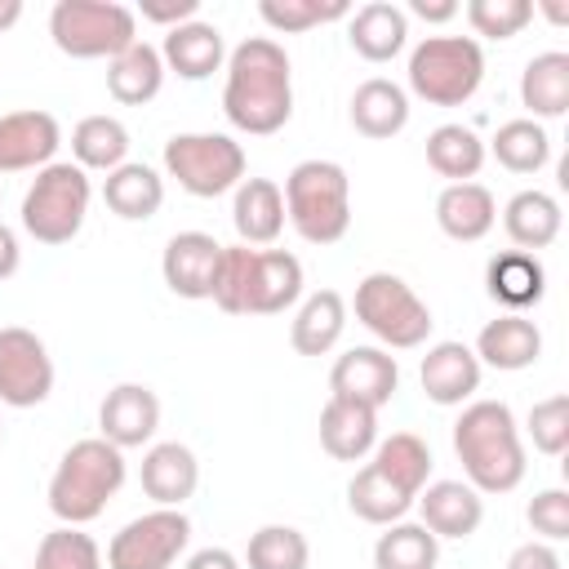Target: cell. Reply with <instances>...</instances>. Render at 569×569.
I'll use <instances>...</instances> for the list:
<instances>
[{
  "label": "cell",
  "mask_w": 569,
  "mask_h": 569,
  "mask_svg": "<svg viewBox=\"0 0 569 569\" xmlns=\"http://www.w3.org/2000/svg\"><path fill=\"white\" fill-rule=\"evenodd\" d=\"M347 40L365 62H391L409 40V18L391 0H369V4H360L351 13Z\"/></svg>",
  "instance_id": "obj_26"
},
{
  "label": "cell",
  "mask_w": 569,
  "mask_h": 569,
  "mask_svg": "<svg viewBox=\"0 0 569 569\" xmlns=\"http://www.w3.org/2000/svg\"><path fill=\"white\" fill-rule=\"evenodd\" d=\"M164 173L196 200H213L244 182V147L227 133H173L164 142Z\"/></svg>",
  "instance_id": "obj_10"
},
{
  "label": "cell",
  "mask_w": 569,
  "mask_h": 569,
  "mask_svg": "<svg viewBox=\"0 0 569 569\" xmlns=\"http://www.w3.org/2000/svg\"><path fill=\"white\" fill-rule=\"evenodd\" d=\"M191 542V520L182 507H156L129 520L107 542V569H169Z\"/></svg>",
  "instance_id": "obj_11"
},
{
  "label": "cell",
  "mask_w": 569,
  "mask_h": 569,
  "mask_svg": "<svg viewBox=\"0 0 569 569\" xmlns=\"http://www.w3.org/2000/svg\"><path fill=\"white\" fill-rule=\"evenodd\" d=\"M156 427H160V400H156V391L142 387V382H120V387H111V391L102 396V405H98V431H102V440L116 445L120 453L147 445V440L156 436Z\"/></svg>",
  "instance_id": "obj_15"
},
{
  "label": "cell",
  "mask_w": 569,
  "mask_h": 569,
  "mask_svg": "<svg viewBox=\"0 0 569 569\" xmlns=\"http://www.w3.org/2000/svg\"><path fill=\"white\" fill-rule=\"evenodd\" d=\"M502 227H507L516 249L538 253V249L556 244V236H560V204H556V196H547L538 187L516 191L502 209Z\"/></svg>",
  "instance_id": "obj_32"
},
{
  "label": "cell",
  "mask_w": 569,
  "mask_h": 569,
  "mask_svg": "<svg viewBox=\"0 0 569 569\" xmlns=\"http://www.w3.org/2000/svg\"><path fill=\"white\" fill-rule=\"evenodd\" d=\"M485 80V49L471 36H427L409 53V89L431 107H462Z\"/></svg>",
  "instance_id": "obj_7"
},
{
  "label": "cell",
  "mask_w": 569,
  "mask_h": 569,
  "mask_svg": "<svg viewBox=\"0 0 569 569\" xmlns=\"http://www.w3.org/2000/svg\"><path fill=\"white\" fill-rule=\"evenodd\" d=\"M49 36L67 58H120L138 40V13L116 0H58L49 9Z\"/></svg>",
  "instance_id": "obj_8"
},
{
  "label": "cell",
  "mask_w": 569,
  "mask_h": 569,
  "mask_svg": "<svg viewBox=\"0 0 569 569\" xmlns=\"http://www.w3.org/2000/svg\"><path fill=\"white\" fill-rule=\"evenodd\" d=\"M49 391H53L49 347L22 325H4L0 329V405L36 409L49 400Z\"/></svg>",
  "instance_id": "obj_12"
},
{
  "label": "cell",
  "mask_w": 569,
  "mask_h": 569,
  "mask_svg": "<svg viewBox=\"0 0 569 569\" xmlns=\"http://www.w3.org/2000/svg\"><path fill=\"white\" fill-rule=\"evenodd\" d=\"M182 569H240V560L227 547H200Z\"/></svg>",
  "instance_id": "obj_47"
},
{
  "label": "cell",
  "mask_w": 569,
  "mask_h": 569,
  "mask_svg": "<svg viewBox=\"0 0 569 569\" xmlns=\"http://www.w3.org/2000/svg\"><path fill=\"white\" fill-rule=\"evenodd\" d=\"M413 502L422 511L418 525H427L436 538H471L485 520V498L462 480H431Z\"/></svg>",
  "instance_id": "obj_18"
},
{
  "label": "cell",
  "mask_w": 569,
  "mask_h": 569,
  "mask_svg": "<svg viewBox=\"0 0 569 569\" xmlns=\"http://www.w3.org/2000/svg\"><path fill=\"white\" fill-rule=\"evenodd\" d=\"M542 356V329L529 316H498L476 333V360L502 373H520L529 365H538Z\"/></svg>",
  "instance_id": "obj_22"
},
{
  "label": "cell",
  "mask_w": 569,
  "mask_h": 569,
  "mask_svg": "<svg viewBox=\"0 0 569 569\" xmlns=\"http://www.w3.org/2000/svg\"><path fill=\"white\" fill-rule=\"evenodd\" d=\"M351 124L356 133L382 142V138H396L405 124H409V93L387 80V76H373L365 84H356L351 93Z\"/></svg>",
  "instance_id": "obj_27"
},
{
  "label": "cell",
  "mask_w": 569,
  "mask_h": 569,
  "mask_svg": "<svg viewBox=\"0 0 569 569\" xmlns=\"http://www.w3.org/2000/svg\"><path fill=\"white\" fill-rule=\"evenodd\" d=\"M36 569H102V547L80 525H58L40 538Z\"/></svg>",
  "instance_id": "obj_40"
},
{
  "label": "cell",
  "mask_w": 569,
  "mask_h": 569,
  "mask_svg": "<svg viewBox=\"0 0 569 569\" xmlns=\"http://www.w3.org/2000/svg\"><path fill=\"white\" fill-rule=\"evenodd\" d=\"M507 569H565V565H560V551H556L551 542L529 538V542H520V547L507 556Z\"/></svg>",
  "instance_id": "obj_45"
},
{
  "label": "cell",
  "mask_w": 569,
  "mask_h": 569,
  "mask_svg": "<svg viewBox=\"0 0 569 569\" xmlns=\"http://www.w3.org/2000/svg\"><path fill=\"white\" fill-rule=\"evenodd\" d=\"M467 22L485 40H511L533 22V4L529 0H471L467 4Z\"/></svg>",
  "instance_id": "obj_42"
},
{
  "label": "cell",
  "mask_w": 569,
  "mask_h": 569,
  "mask_svg": "<svg viewBox=\"0 0 569 569\" xmlns=\"http://www.w3.org/2000/svg\"><path fill=\"white\" fill-rule=\"evenodd\" d=\"M520 102L529 107V120H560L569 111V53H533L520 71Z\"/></svg>",
  "instance_id": "obj_29"
},
{
  "label": "cell",
  "mask_w": 569,
  "mask_h": 569,
  "mask_svg": "<svg viewBox=\"0 0 569 569\" xmlns=\"http://www.w3.org/2000/svg\"><path fill=\"white\" fill-rule=\"evenodd\" d=\"M0 431H4V427H0Z\"/></svg>",
  "instance_id": "obj_52"
},
{
  "label": "cell",
  "mask_w": 569,
  "mask_h": 569,
  "mask_svg": "<svg viewBox=\"0 0 569 569\" xmlns=\"http://www.w3.org/2000/svg\"><path fill=\"white\" fill-rule=\"evenodd\" d=\"M440 538L418 520H396L373 542V569H436Z\"/></svg>",
  "instance_id": "obj_33"
},
{
  "label": "cell",
  "mask_w": 569,
  "mask_h": 569,
  "mask_svg": "<svg viewBox=\"0 0 569 569\" xmlns=\"http://www.w3.org/2000/svg\"><path fill=\"white\" fill-rule=\"evenodd\" d=\"M347 13H351L347 0H329V4H320V0H262L258 4V18L280 36H298V31H311V27L347 18Z\"/></svg>",
  "instance_id": "obj_41"
},
{
  "label": "cell",
  "mask_w": 569,
  "mask_h": 569,
  "mask_svg": "<svg viewBox=\"0 0 569 569\" xmlns=\"http://www.w3.org/2000/svg\"><path fill=\"white\" fill-rule=\"evenodd\" d=\"M453 453L476 493H511L525 480V440L507 400H471L453 422Z\"/></svg>",
  "instance_id": "obj_2"
},
{
  "label": "cell",
  "mask_w": 569,
  "mask_h": 569,
  "mask_svg": "<svg viewBox=\"0 0 569 569\" xmlns=\"http://www.w3.org/2000/svg\"><path fill=\"white\" fill-rule=\"evenodd\" d=\"M347 507L365 525H396V520H405V511L413 507V498L400 485H391L373 462H365L351 476V485H347Z\"/></svg>",
  "instance_id": "obj_37"
},
{
  "label": "cell",
  "mask_w": 569,
  "mask_h": 569,
  "mask_svg": "<svg viewBox=\"0 0 569 569\" xmlns=\"http://www.w3.org/2000/svg\"><path fill=\"white\" fill-rule=\"evenodd\" d=\"M547 18H551V22H565V18H569V9H560V4H547Z\"/></svg>",
  "instance_id": "obj_51"
},
{
  "label": "cell",
  "mask_w": 569,
  "mask_h": 569,
  "mask_svg": "<svg viewBox=\"0 0 569 569\" xmlns=\"http://www.w3.org/2000/svg\"><path fill=\"white\" fill-rule=\"evenodd\" d=\"M89 173L71 160H53L36 169L27 196H22V227L40 244H71L89 213Z\"/></svg>",
  "instance_id": "obj_6"
},
{
  "label": "cell",
  "mask_w": 569,
  "mask_h": 569,
  "mask_svg": "<svg viewBox=\"0 0 569 569\" xmlns=\"http://www.w3.org/2000/svg\"><path fill=\"white\" fill-rule=\"evenodd\" d=\"M373 467H378L391 485H400L409 498H418L422 485L431 480V449H427L422 436L396 431V436H387V440L373 445Z\"/></svg>",
  "instance_id": "obj_36"
},
{
  "label": "cell",
  "mask_w": 569,
  "mask_h": 569,
  "mask_svg": "<svg viewBox=\"0 0 569 569\" xmlns=\"http://www.w3.org/2000/svg\"><path fill=\"white\" fill-rule=\"evenodd\" d=\"M102 200L116 218L124 222H147L160 213L164 204V178L151 169V164H138V160H124L120 169H111L102 178Z\"/></svg>",
  "instance_id": "obj_28"
},
{
  "label": "cell",
  "mask_w": 569,
  "mask_h": 569,
  "mask_svg": "<svg viewBox=\"0 0 569 569\" xmlns=\"http://www.w3.org/2000/svg\"><path fill=\"white\" fill-rule=\"evenodd\" d=\"M418 382L431 405H467L480 391V360L467 342H431L418 365Z\"/></svg>",
  "instance_id": "obj_17"
},
{
  "label": "cell",
  "mask_w": 569,
  "mask_h": 569,
  "mask_svg": "<svg viewBox=\"0 0 569 569\" xmlns=\"http://www.w3.org/2000/svg\"><path fill=\"white\" fill-rule=\"evenodd\" d=\"M160 62L164 71H178L182 80H209L222 62H227V44H222V31L213 22H182L173 31H164V44H160Z\"/></svg>",
  "instance_id": "obj_24"
},
{
  "label": "cell",
  "mask_w": 569,
  "mask_h": 569,
  "mask_svg": "<svg viewBox=\"0 0 569 569\" xmlns=\"http://www.w3.org/2000/svg\"><path fill=\"white\" fill-rule=\"evenodd\" d=\"M320 445L338 462H360L378 445V409L347 396H329V405L320 409Z\"/></svg>",
  "instance_id": "obj_20"
},
{
  "label": "cell",
  "mask_w": 569,
  "mask_h": 569,
  "mask_svg": "<svg viewBox=\"0 0 569 569\" xmlns=\"http://www.w3.org/2000/svg\"><path fill=\"white\" fill-rule=\"evenodd\" d=\"M529 436L533 449L547 458H560L569 449V396H547L529 409Z\"/></svg>",
  "instance_id": "obj_43"
},
{
  "label": "cell",
  "mask_w": 569,
  "mask_h": 569,
  "mask_svg": "<svg viewBox=\"0 0 569 569\" xmlns=\"http://www.w3.org/2000/svg\"><path fill=\"white\" fill-rule=\"evenodd\" d=\"M138 480H142V493L156 507H182L196 493V485H200V462H196V453L187 445L160 440V445H151L142 453Z\"/></svg>",
  "instance_id": "obj_19"
},
{
  "label": "cell",
  "mask_w": 569,
  "mask_h": 569,
  "mask_svg": "<svg viewBox=\"0 0 569 569\" xmlns=\"http://www.w3.org/2000/svg\"><path fill=\"white\" fill-rule=\"evenodd\" d=\"M164 84V62L160 49L147 40H133L120 58L107 62V93L124 107H147Z\"/></svg>",
  "instance_id": "obj_31"
},
{
  "label": "cell",
  "mask_w": 569,
  "mask_h": 569,
  "mask_svg": "<svg viewBox=\"0 0 569 569\" xmlns=\"http://www.w3.org/2000/svg\"><path fill=\"white\" fill-rule=\"evenodd\" d=\"M485 289L498 307H507L511 316H525L529 307L542 302L547 293V271L538 262V253H525V249H507V253H493L489 267H485Z\"/></svg>",
  "instance_id": "obj_21"
},
{
  "label": "cell",
  "mask_w": 569,
  "mask_h": 569,
  "mask_svg": "<svg viewBox=\"0 0 569 569\" xmlns=\"http://www.w3.org/2000/svg\"><path fill=\"white\" fill-rule=\"evenodd\" d=\"M222 111L240 133H280L293 116V71L284 44L271 36H249L227 53Z\"/></svg>",
  "instance_id": "obj_1"
},
{
  "label": "cell",
  "mask_w": 569,
  "mask_h": 569,
  "mask_svg": "<svg viewBox=\"0 0 569 569\" xmlns=\"http://www.w3.org/2000/svg\"><path fill=\"white\" fill-rule=\"evenodd\" d=\"M493 222H498V204H493V191L480 182H449L436 196V227L458 244L485 240Z\"/></svg>",
  "instance_id": "obj_23"
},
{
  "label": "cell",
  "mask_w": 569,
  "mask_h": 569,
  "mask_svg": "<svg viewBox=\"0 0 569 569\" xmlns=\"http://www.w3.org/2000/svg\"><path fill=\"white\" fill-rule=\"evenodd\" d=\"M307 560H311L307 533L293 525H262L258 533H249V551H244L249 569H307Z\"/></svg>",
  "instance_id": "obj_39"
},
{
  "label": "cell",
  "mask_w": 569,
  "mask_h": 569,
  "mask_svg": "<svg viewBox=\"0 0 569 569\" xmlns=\"http://www.w3.org/2000/svg\"><path fill=\"white\" fill-rule=\"evenodd\" d=\"M347 329V302L338 289H316L311 298H302L293 325H289V342L298 356H329L338 347Z\"/></svg>",
  "instance_id": "obj_30"
},
{
  "label": "cell",
  "mask_w": 569,
  "mask_h": 569,
  "mask_svg": "<svg viewBox=\"0 0 569 569\" xmlns=\"http://www.w3.org/2000/svg\"><path fill=\"white\" fill-rule=\"evenodd\" d=\"M22 18V0H0V31H9Z\"/></svg>",
  "instance_id": "obj_50"
},
{
  "label": "cell",
  "mask_w": 569,
  "mask_h": 569,
  "mask_svg": "<svg viewBox=\"0 0 569 569\" xmlns=\"http://www.w3.org/2000/svg\"><path fill=\"white\" fill-rule=\"evenodd\" d=\"M231 222L240 244H276L284 231V196L271 178H244L231 200Z\"/></svg>",
  "instance_id": "obj_25"
},
{
  "label": "cell",
  "mask_w": 569,
  "mask_h": 569,
  "mask_svg": "<svg viewBox=\"0 0 569 569\" xmlns=\"http://www.w3.org/2000/svg\"><path fill=\"white\" fill-rule=\"evenodd\" d=\"M302 298V262L289 249L222 244L213 302L227 316H280Z\"/></svg>",
  "instance_id": "obj_3"
},
{
  "label": "cell",
  "mask_w": 569,
  "mask_h": 569,
  "mask_svg": "<svg viewBox=\"0 0 569 569\" xmlns=\"http://www.w3.org/2000/svg\"><path fill=\"white\" fill-rule=\"evenodd\" d=\"M409 13L422 22H449L458 13V0H409Z\"/></svg>",
  "instance_id": "obj_48"
},
{
  "label": "cell",
  "mask_w": 569,
  "mask_h": 569,
  "mask_svg": "<svg viewBox=\"0 0 569 569\" xmlns=\"http://www.w3.org/2000/svg\"><path fill=\"white\" fill-rule=\"evenodd\" d=\"M71 156L76 164L89 173V169H120L124 156H129V129L116 120V116H84L76 129H71Z\"/></svg>",
  "instance_id": "obj_34"
},
{
  "label": "cell",
  "mask_w": 569,
  "mask_h": 569,
  "mask_svg": "<svg viewBox=\"0 0 569 569\" xmlns=\"http://www.w3.org/2000/svg\"><path fill=\"white\" fill-rule=\"evenodd\" d=\"M489 151L507 173H538L551 160V138L538 120H507L489 138Z\"/></svg>",
  "instance_id": "obj_38"
},
{
  "label": "cell",
  "mask_w": 569,
  "mask_h": 569,
  "mask_svg": "<svg viewBox=\"0 0 569 569\" xmlns=\"http://www.w3.org/2000/svg\"><path fill=\"white\" fill-rule=\"evenodd\" d=\"M356 320L391 351H413L431 338V307L391 271H369L360 284H356Z\"/></svg>",
  "instance_id": "obj_9"
},
{
  "label": "cell",
  "mask_w": 569,
  "mask_h": 569,
  "mask_svg": "<svg viewBox=\"0 0 569 569\" xmlns=\"http://www.w3.org/2000/svg\"><path fill=\"white\" fill-rule=\"evenodd\" d=\"M533 533H542V542H560L569 538V493L565 489H542L533 493V502L525 507Z\"/></svg>",
  "instance_id": "obj_44"
},
{
  "label": "cell",
  "mask_w": 569,
  "mask_h": 569,
  "mask_svg": "<svg viewBox=\"0 0 569 569\" xmlns=\"http://www.w3.org/2000/svg\"><path fill=\"white\" fill-rule=\"evenodd\" d=\"M62 142V129L49 111H4L0 116V173L44 169L53 164V151Z\"/></svg>",
  "instance_id": "obj_16"
},
{
  "label": "cell",
  "mask_w": 569,
  "mask_h": 569,
  "mask_svg": "<svg viewBox=\"0 0 569 569\" xmlns=\"http://www.w3.org/2000/svg\"><path fill=\"white\" fill-rule=\"evenodd\" d=\"M284 218L307 244H338L351 227V178L338 160H302L284 178Z\"/></svg>",
  "instance_id": "obj_5"
},
{
  "label": "cell",
  "mask_w": 569,
  "mask_h": 569,
  "mask_svg": "<svg viewBox=\"0 0 569 569\" xmlns=\"http://www.w3.org/2000/svg\"><path fill=\"white\" fill-rule=\"evenodd\" d=\"M18 262H22L18 236H13V227H4V222H0V280H9V276L18 271Z\"/></svg>",
  "instance_id": "obj_49"
},
{
  "label": "cell",
  "mask_w": 569,
  "mask_h": 569,
  "mask_svg": "<svg viewBox=\"0 0 569 569\" xmlns=\"http://www.w3.org/2000/svg\"><path fill=\"white\" fill-rule=\"evenodd\" d=\"M400 387V365L382 347H347L329 369V391L382 409Z\"/></svg>",
  "instance_id": "obj_13"
},
{
  "label": "cell",
  "mask_w": 569,
  "mask_h": 569,
  "mask_svg": "<svg viewBox=\"0 0 569 569\" xmlns=\"http://www.w3.org/2000/svg\"><path fill=\"white\" fill-rule=\"evenodd\" d=\"M124 485V453L102 436L76 440L49 476V511L62 525H89Z\"/></svg>",
  "instance_id": "obj_4"
},
{
  "label": "cell",
  "mask_w": 569,
  "mask_h": 569,
  "mask_svg": "<svg viewBox=\"0 0 569 569\" xmlns=\"http://www.w3.org/2000/svg\"><path fill=\"white\" fill-rule=\"evenodd\" d=\"M218 258H222V244H218L209 231H178V236H169V244H164L160 276H164V284H169L178 298L200 302V298H213Z\"/></svg>",
  "instance_id": "obj_14"
},
{
  "label": "cell",
  "mask_w": 569,
  "mask_h": 569,
  "mask_svg": "<svg viewBox=\"0 0 569 569\" xmlns=\"http://www.w3.org/2000/svg\"><path fill=\"white\" fill-rule=\"evenodd\" d=\"M427 164L440 173V178H453V182H471L485 164V138L467 124H440L427 133Z\"/></svg>",
  "instance_id": "obj_35"
},
{
  "label": "cell",
  "mask_w": 569,
  "mask_h": 569,
  "mask_svg": "<svg viewBox=\"0 0 569 569\" xmlns=\"http://www.w3.org/2000/svg\"><path fill=\"white\" fill-rule=\"evenodd\" d=\"M196 9H200V0H142V18L147 22H160L169 31L182 27V22H191Z\"/></svg>",
  "instance_id": "obj_46"
}]
</instances>
